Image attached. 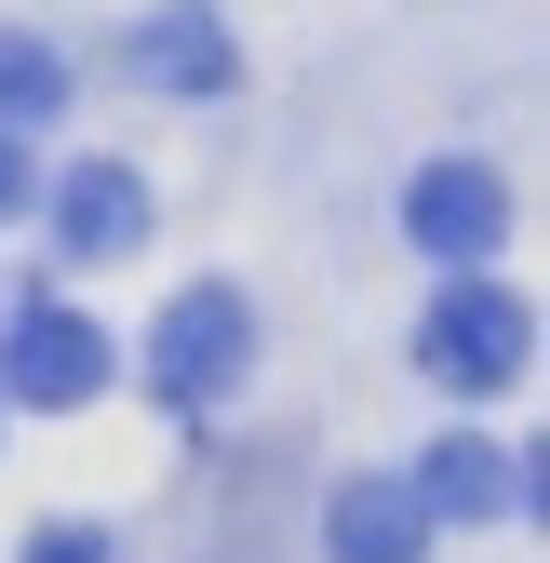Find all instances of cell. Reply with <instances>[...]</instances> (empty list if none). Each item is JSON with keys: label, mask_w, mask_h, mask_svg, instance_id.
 <instances>
[{"label": "cell", "mask_w": 550, "mask_h": 563, "mask_svg": "<svg viewBox=\"0 0 550 563\" xmlns=\"http://www.w3.org/2000/svg\"><path fill=\"white\" fill-rule=\"evenodd\" d=\"M524 349H537V309L510 296V282H443L430 322H417V363H430L443 389H510Z\"/></svg>", "instance_id": "1"}, {"label": "cell", "mask_w": 550, "mask_h": 563, "mask_svg": "<svg viewBox=\"0 0 550 563\" xmlns=\"http://www.w3.org/2000/svg\"><path fill=\"white\" fill-rule=\"evenodd\" d=\"M242 363H255V309L229 296V282H188V296L162 309V335H148V389L162 402H229Z\"/></svg>", "instance_id": "2"}, {"label": "cell", "mask_w": 550, "mask_h": 563, "mask_svg": "<svg viewBox=\"0 0 550 563\" xmlns=\"http://www.w3.org/2000/svg\"><path fill=\"white\" fill-rule=\"evenodd\" d=\"M0 389L14 402H41V416H81L95 389H108V335L81 322V309H14V335H0Z\"/></svg>", "instance_id": "3"}, {"label": "cell", "mask_w": 550, "mask_h": 563, "mask_svg": "<svg viewBox=\"0 0 550 563\" xmlns=\"http://www.w3.org/2000/svg\"><path fill=\"white\" fill-rule=\"evenodd\" d=\"M510 229V188L484 175V162H430L417 175V201H403V242L417 255H443V268H484V242Z\"/></svg>", "instance_id": "4"}, {"label": "cell", "mask_w": 550, "mask_h": 563, "mask_svg": "<svg viewBox=\"0 0 550 563\" xmlns=\"http://www.w3.org/2000/svg\"><path fill=\"white\" fill-rule=\"evenodd\" d=\"M430 523H497V510H524L537 497V470L510 456V443H484V430H457V443H430V470L403 483Z\"/></svg>", "instance_id": "5"}, {"label": "cell", "mask_w": 550, "mask_h": 563, "mask_svg": "<svg viewBox=\"0 0 550 563\" xmlns=\"http://www.w3.org/2000/svg\"><path fill=\"white\" fill-rule=\"evenodd\" d=\"M134 242H148V188H134L121 162H67L54 175V255H134Z\"/></svg>", "instance_id": "6"}, {"label": "cell", "mask_w": 550, "mask_h": 563, "mask_svg": "<svg viewBox=\"0 0 550 563\" xmlns=\"http://www.w3.org/2000/svg\"><path fill=\"white\" fill-rule=\"evenodd\" d=\"M322 550H336V563H417V550H430V510L403 497V483L363 470V483H336V497H322Z\"/></svg>", "instance_id": "7"}, {"label": "cell", "mask_w": 550, "mask_h": 563, "mask_svg": "<svg viewBox=\"0 0 550 563\" xmlns=\"http://www.w3.org/2000/svg\"><path fill=\"white\" fill-rule=\"evenodd\" d=\"M134 67H148L162 95H229V67H242V54H229L216 14H162L148 41H134Z\"/></svg>", "instance_id": "8"}, {"label": "cell", "mask_w": 550, "mask_h": 563, "mask_svg": "<svg viewBox=\"0 0 550 563\" xmlns=\"http://www.w3.org/2000/svg\"><path fill=\"white\" fill-rule=\"evenodd\" d=\"M54 95H67V67L41 41H0V134H14V121H54Z\"/></svg>", "instance_id": "9"}, {"label": "cell", "mask_w": 550, "mask_h": 563, "mask_svg": "<svg viewBox=\"0 0 550 563\" xmlns=\"http://www.w3.org/2000/svg\"><path fill=\"white\" fill-rule=\"evenodd\" d=\"M28 563H108V537H95V523H41Z\"/></svg>", "instance_id": "10"}, {"label": "cell", "mask_w": 550, "mask_h": 563, "mask_svg": "<svg viewBox=\"0 0 550 563\" xmlns=\"http://www.w3.org/2000/svg\"><path fill=\"white\" fill-rule=\"evenodd\" d=\"M28 201H41V175H28V148H14V134H0V216H28Z\"/></svg>", "instance_id": "11"}]
</instances>
